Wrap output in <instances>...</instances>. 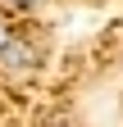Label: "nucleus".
<instances>
[{
    "label": "nucleus",
    "mask_w": 123,
    "mask_h": 127,
    "mask_svg": "<svg viewBox=\"0 0 123 127\" xmlns=\"http://www.w3.org/2000/svg\"><path fill=\"white\" fill-rule=\"evenodd\" d=\"M0 64H5L9 73H32V68H37V45L14 36V41L5 45V50H0Z\"/></svg>",
    "instance_id": "1"
},
{
    "label": "nucleus",
    "mask_w": 123,
    "mask_h": 127,
    "mask_svg": "<svg viewBox=\"0 0 123 127\" xmlns=\"http://www.w3.org/2000/svg\"><path fill=\"white\" fill-rule=\"evenodd\" d=\"M18 5H32V0H18Z\"/></svg>",
    "instance_id": "3"
},
{
    "label": "nucleus",
    "mask_w": 123,
    "mask_h": 127,
    "mask_svg": "<svg viewBox=\"0 0 123 127\" xmlns=\"http://www.w3.org/2000/svg\"><path fill=\"white\" fill-rule=\"evenodd\" d=\"M9 41H14V32H9V23H0V50H5Z\"/></svg>",
    "instance_id": "2"
}]
</instances>
